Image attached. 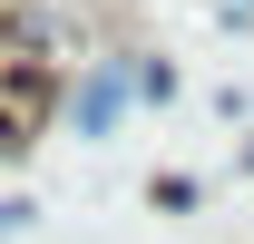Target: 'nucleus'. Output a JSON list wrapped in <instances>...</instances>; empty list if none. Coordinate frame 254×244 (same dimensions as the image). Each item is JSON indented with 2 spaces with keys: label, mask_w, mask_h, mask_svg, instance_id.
<instances>
[{
  "label": "nucleus",
  "mask_w": 254,
  "mask_h": 244,
  "mask_svg": "<svg viewBox=\"0 0 254 244\" xmlns=\"http://www.w3.org/2000/svg\"><path fill=\"white\" fill-rule=\"evenodd\" d=\"M245 176H254V147H245Z\"/></svg>",
  "instance_id": "nucleus-3"
},
{
  "label": "nucleus",
  "mask_w": 254,
  "mask_h": 244,
  "mask_svg": "<svg viewBox=\"0 0 254 244\" xmlns=\"http://www.w3.org/2000/svg\"><path fill=\"white\" fill-rule=\"evenodd\" d=\"M30 225H39V205H30V195H0V244H10V235H30Z\"/></svg>",
  "instance_id": "nucleus-2"
},
{
  "label": "nucleus",
  "mask_w": 254,
  "mask_h": 244,
  "mask_svg": "<svg viewBox=\"0 0 254 244\" xmlns=\"http://www.w3.org/2000/svg\"><path fill=\"white\" fill-rule=\"evenodd\" d=\"M127 98H137V78H127L118 59H108V68H88V88H78V137H108V127L127 118Z\"/></svg>",
  "instance_id": "nucleus-1"
}]
</instances>
